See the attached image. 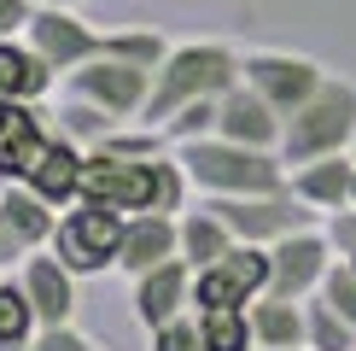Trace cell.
I'll list each match as a JSON object with an SVG mask.
<instances>
[{
    "instance_id": "cell-1",
    "label": "cell",
    "mask_w": 356,
    "mask_h": 351,
    "mask_svg": "<svg viewBox=\"0 0 356 351\" xmlns=\"http://www.w3.org/2000/svg\"><path fill=\"white\" fill-rule=\"evenodd\" d=\"M240 77H245V47H234V41H216V36L175 41L170 58L158 65V77H152V94H146L140 123H146V129H164L175 111L222 100Z\"/></svg>"
},
{
    "instance_id": "cell-2",
    "label": "cell",
    "mask_w": 356,
    "mask_h": 351,
    "mask_svg": "<svg viewBox=\"0 0 356 351\" xmlns=\"http://www.w3.org/2000/svg\"><path fill=\"white\" fill-rule=\"evenodd\" d=\"M175 158L187 164L199 199H228V194H275V187H292V164L269 146H245L228 135H193L175 141Z\"/></svg>"
},
{
    "instance_id": "cell-3",
    "label": "cell",
    "mask_w": 356,
    "mask_h": 351,
    "mask_svg": "<svg viewBox=\"0 0 356 351\" xmlns=\"http://www.w3.org/2000/svg\"><path fill=\"white\" fill-rule=\"evenodd\" d=\"M350 146H356V82L327 70V82H321L298 111H286L280 158H286V164H304V158L350 153Z\"/></svg>"
},
{
    "instance_id": "cell-4",
    "label": "cell",
    "mask_w": 356,
    "mask_h": 351,
    "mask_svg": "<svg viewBox=\"0 0 356 351\" xmlns=\"http://www.w3.org/2000/svg\"><path fill=\"white\" fill-rule=\"evenodd\" d=\"M123 228H129V211H111L99 199H76V205L58 211V228H53L47 246L76 275H106L123 258Z\"/></svg>"
},
{
    "instance_id": "cell-5",
    "label": "cell",
    "mask_w": 356,
    "mask_h": 351,
    "mask_svg": "<svg viewBox=\"0 0 356 351\" xmlns=\"http://www.w3.org/2000/svg\"><path fill=\"white\" fill-rule=\"evenodd\" d=\"M211 205L222 211V223L251 246H275V240H286V234H298L321 217L292 187H275V194H228V199H211Z\"/></svg>"
},
{
    "instance_id": "cell-6",
    "label": "cell",
    "mask_w": 356,
    "mask_h": 351,
    "mask_svg": "<svg viewBox=\"0 0 356 351\" xmlns=\"http://www.w3.org/2000/svg\"><path fill=\"white\" fill-rule=\"evenodd\" d=\"M65 94H76V100H88V106L123 117V123H140L146 94H152V70L99 53V58H88L82 70H70V77H65Z\"/></svg>"
},
{
    "instance_id": "cell-7",
    "label": "cell",
    "mask_w": 356,
    "mask_h": 351,
    "mask_svg": "<svg viewBox=\"0 0 356 351\" xmlns=\"http://www.w3.org/2000/svg\"><path fill=\"white\" fill-rule=\"evenodd\" d=\"M245 82L286 117L327 82V65L309 53H292V47H245Z\"/></svg>"
},
{
    "instance_id": "cell-8",
    "label": "cell",
    "mask_w": 356,
    "mask_h": 351,
    "mask_svg": "<svg viewBox=\"0 0 356 351\" xmlns=\"http://www.w3.org/2000/svg\"><path fill=\"white\" fill-rule=\"evenodd\" d=\"M269 246H251L240 240L234 252H222L216 263H204L199 281H193V311H216V304H251L269 292Z\"/></svg>"
},
{
    "instance_id": "cell-9",
    "label": "cell",
    "mask_w": 356,
    "mask_h": 351,
    "mask_svg": "<svg viewBox=\"0 0 356 351\" xmlns=\"http://www.w3.org/2000/svg\"><path fill=\"white\" fill-rule=\"evenodd\" d=\"M29 47H35L58 77H70V70H82L88 58L106 53V29L88 24L82 6H35V18H29Z\"/></svg>"
},
{
    "instance_id": "cell-10",
    "label": "cell",
    "mask_w": 356,
    "mask_h": 351,
    "mask_svg": "<svg viewBox=\"0 0 356 351\" xmlns=\"http://www.w3.org/2000/svg\"><path fill=\"white\" fill-rule=\"evenodd\" d=\"M269 263H275L269 292H280V299H316L321 281H327V270L339 263V252H333L327 228L309 223L298 234H286V240H275L269 246Z\"/></svg>"
},
{
    "instance_id": "cell-11",
    "label": "cell",
    "mask_w": 356,
    "mask_h": 351,
    "mask_svg": "<svg viewBox=\"0 0 356 351\" xmlns=\"http://www.w3.org/2000/svg\"><path fill=\"white\" fill-rule=\"evenodd\" d=\"M18 281H24V292H29V304H35L41 328H47V322H76V304H82L76 281H82V275L70 270L53 246H35V252L18 263Z\"/></svg>"
},
{
    "instance_id": "cell-12",
    "label": "cell",
    "mask_w": 356,
    "mask_h": 351,
    "mask_svg": "<svg viewBox=\"0 0 356 351\" xmlns=\"http://www.w3.org/2000/svg\"><path fill=\"white\" fill-rule=\"evenodd\" d=\"M193 281H199V270H193L187 258H170L158 263V270L135 275V287H129V311H135L140 328H158V322L193 311Z\"/></svg>"
},
{
    "instance_id": "cell-13",
    "label": "cell",
    "mask_w": 356,
    "mask_h": 351,
    "mask_svg": "<svg viewBox=\"0 0 356 351\" xmlns=\"http://www.w3.org/2000/svg\"><path fill=\"white\" fill-rule=\"evenodd\" d=\"M216 135L228 141H245V146H269V153H280V135H286V117H280L269 100L257 94L245 77L228 88V94L216 100Z\"/></svg>"
},
{
    "instance_id": "cell-14",
    "label": "cell",
    "mask_w": 356,
    "mask_h": 351,
    "mask_svg": "<svg viewBox=\"0 0 356 351\" xmlns=\"http://www.w3.org/2000/svg\"><path fill=\"white\" fill-rule=\"evenodd\" d=\"M82 170H88V146H76L70 135H58V129H53V141L41 146L35 164L24 170V187H35L47 205L65 211V205L82 199Z\"/></svg>"
},
{
    "instance_id": "cell-15",
    "label": "cell",
    "mask_w": 356,
    "mask_h": 351,
    "mask_svg": "<svg viewBox=\"0 0 356 351\" xmlns=\"http://www.w3.org/2000/svg\"><path fill=\"white\" fill-rule=\"evenodd\" d=\"M181 258V217L170 211H135L123 228V258H117V270L135 281V275L158 270V263Z\"/></svg>"
},
{
    "instance_id": "cell-16",
    "label": "cell",
    "mask_w": 356,
    "mask_h": 351,
    "mask_svg": "<svg viewBox=\"0 0 356 351\" xmlns=\"http://www.w3.org/2000/svg\"><path fill=\"white\" fill-rule=\"evenodd\" d=\"M292 194L321 217L345 211L350 194H356V153H321V158L292 164Z\"/></svg>"
},
{
    "instance_id": "cell-17",
    "label": "cell",
    "mask_w": 356,
    "mask_h": 351,
    "mask_svg": "<svg viewBox=\"0 0 356 351\" xmlns=\"http://www.w3.org/2000/svg\"><path fill=\"white\" fill-rule=\"evenodd\" d=\"M65 82L58 70L29 47V36H6L0 41V100H24V106H41L53 88Z\"/></svg>"
},
{
    "instance_id": "cell-18",
    "label": "cell",
    "mask_w": 356,
    "mask_h": 351,
    "mask_svg": "<svg viewBox=\"0 0 356 351\" xmlns=\"http://www.w3.org/2000/svg\"><path fill=\"white\" fill-rule=\"evenodd\" d=\"M234 246H240V234L222 223V211H216L211 199H193L187 211H181V258L193 263V270L216 263L222 252H234Z\"/></svg>"
},
{
    "instance_id": "cell-19",
    "label": "cell",
    "mask_w": 356,
    "mask_h": 351,
    "mask_svg": "<svg viewBox=\"0 0 356 351\" xmlns=\"http://www.w3.org/2000/svg\"><path fill=\"white\" fill-rule=\"evenodd\" d=\"M251 328H257V345L309 351V340H304V299H280V292L251 299Z\"/></svg>"
},
{
    "instance_id": "cell-20",
    "label": "cell",
    "mask_w": 356,
    "mask_h": 351,
    "mask_svg": "<svg viewBox=\"0 0 356 351\" xmlns=\"http://www.w3.org/2000/svg\"><path fill=\"white\" fill-rule=\"evenodd\" d=\"M0 205H6L12 228L24 234V246H29V252L53 240V228H58V205H47V199L35 194V187H24V182H6V187H0Z\"/></svg>"
},
{
    "instance_id": "cell-21",
    "label": "cell",
    "mask_w": 356,
    "mask_h": 351,
    "mask_svg": "<svg viewBox=\"0 0 356 351\" xmlns=\"http://www.w3.org/2000/svg\"><path fill=\"white\" fill-rule=\"evenodd\" d=\"M35 334H41V316H35V304H29L18 270H6L0 275V351H29Z\"/></svg>"
},
{
    "instance_id": "cell-22",
    "label": "cell",
    "mask_w": 356,
    "mask_h": 351,
    "mask_svg": "<svg viewBox=\"0 0 356 351\" xmlns=\"http://www.w3.org/2000/svg\"><path fill=\"white\" fill-rule=\"evenodd\" d=\"M204 351H257V328H251V304H216L199 311Z\"/></svg>"
},
{
    "instance_id": "cell-23",
    "label": "cell",
    "mask_w": 356,
    "mask_h": 351,
    "mask_svg": "<svg viewBox=\"0 0 356 351\" xmlns=\"http://www.w3.org/2000/svg\"><path fill=\"white\" fill-rule=\"evenodd\" d=\"M175 41L164 36V29H152V24H123V29H106V53L111 58H129V65H140V70H152L158 77V65L170 58Z\"/></svg>"
},
{
    "instance_id": "cell-24",
    "label": "cell",
    "mask_w": 356,
    "mask_h": 351,
    "mask_svg": "<svg viewBox=\"0 0 356 351\" xmlns=\"http://www.w3.org/2000/svg\"><path fill=\"white\" fill-rule=\"evenodd\" d=\"M53 129H58V135H70L76 146H99L106 135H117V129H123V117H111V111L88 106V100H76V94H65V106H58V117H53Z\"/></svg>"
},
{
    "instance_id": "cell-25",
    "label": "cell",
    "mask_w": 356,
    "mask_h": 351,
    "mask_svg": "<svg viewBox=\"0 0 356 351\" xmlns=\"http://www.w3.org/2000/svg\"><path fill=\"white\" fill-rule=\"evenodd\" d=\"M304 340L309 351H356V328L316 292V299H304Z\"/></svg>"
},
{
    "instance_id": "cell-26",
    "label": "cell",
    "mask_w": 356,
    "mask_h": 351,
    "mask_svg": "<svg viewBox=\"0 0 356 351\" xmlns=\"http://www.w3.org/2000/svg\"><path fill=\"white\" fill-rule=\"evenodd\" d=\"M146 351H204V334H199V311H181L158 328H146Z\"/></svg>"
},
{
    "instance_id": "cell-27",
    "label": "cell",
    "mask_w": 356,
    "mask_h": 351,
    "mask_svg": "<svg viewBox=\"0 0 356 351\" xmlns=\"http://www.w3.org/2000/svg\"><path fill=\"white\" fill-rule=\"evenodd\" d=\"M321 299H327L333 311H339V316H345L350 328H356V270H350L345 258H339L333 270H327V281H321Z\"/></svg>"
},
{
    "instance_id": "cell-28",
    "label": "cell",
    "mask_w": 356,
    "mask_h": 351,
    "mask_svg": "<svg viewBox=\"0 0 356 351\" xmlns=\"http://www.w3.org/2000/svg\"><path fill=\"white\" fill-rule=\"evenodd\" d=\"M29 351H106V345H99L94 334H82L76 322H47V328L35 334V345H29Z\"/></svg>"
},
{
    "instance_id": "cell-29",
    "label": "cell",
    "mask_w": 356,
    "mask_h": 351,
    "mask_svg": "<svg viewBox=\"0 0 356 351\" xmlns=\"http://www.w3.org/2000/svg\"><path fill=\"white\" fill-rule=\"evenodd\" d=\"M321 228H327V240H333V252H339V258H356V205L333 211Z\"/></svg>"
},
{
    "instance_id": "cell-30",
    "label": "cell",
    "mask_w": 356,
    "mask_h": 351,
    "mask_svg": "<svg viewBox=\"0 0 356 351\" xmlns=\"http://www.w3.org/2000/svg\"><path fill=\"white\" fill-rule=\"evenodd\" d=\"M24 258H29V246H24V234L12 228V217H6V205H0V275H6V270H18Z\"/></svg>"
},
{
    "instance_id": "cell-31",
    "label": "cell",
    "mask_w": 356,
    "mask_h": 351,
    "mask_svg": "<svg viewBox=\"0 0 356 351\" xmlns=\"http://www.w3.org/2000/svg\"><path fill=\"white\" fill-rule=\"evenodd\" d=\"M35 6H41V0H0V41H6V36H24L29 18H35Z\"/></svg>"
},
{
    "instance_id": "cell-32",
    "label": "cell",
    "mask_w": 356,
    "mask_h": 351,
    "mask_svg": "<svg viewBox=\"0 0 356 351\" xmlns=\"http://www.w3.org/2000/svg\"><path fill=\"white\" fill-rule=\"evenodd\" d=\"M41 6H88V0H41Z\"/></svg>"
},
{
    "instance_id": "cell-33",
    "label": "cell",
    "mask_w": 356,
    "mask_h": 351,
    "mask_svg": "<svg viewBox=\"0 0 356 351\" xmlns=\"http://www.w3.org/2000/svg\"><path fill=\"white\" fill-rule=\"evenodd\" d=\"M6 182H12V170H6V158H0V187H6Z\"/></svg>"
},
{
    "instance_id": "cell-34",
    "label": "cell",
    "mask_w": 356,
    "mask_h": 351,
    "mask_svg": "<svg viewBox=\"0 0 356 351\" xmlns=\"http://www.w3.org/2000/svg\"><path fill=\"white\" fill-rule=\"evenodd\" d=\"M257 351H280V345H257Z\"/></svg>"
},
{
    "instance_id": "cell-35",
    "label": "cell",
    "mask_w": 356,
    "mask_h": 351,
    "mask_svg": "<svg viewBox=\"0 0 356 351\" xmlns=\"http://www.w3.org/2000/svg\"><path fill=\"white\" fill-rule=\"evenodd\" d=\"M345 263H350V270H356V258H345Z\"/></svg>"
},
{
    "instance_id": "cell-36",
    "label": "cell",
    "mask_w": 356,
    "mask_h": 351,
    "mask_svg": "<svg viewBox=\"0 0 356 351\" xmlns=\"http://www.w3.org/2000/svg\"><path fill=\"white\" fill-rule=\"evenodd\" d=\"M350 205H356V194H350Z\"/></svg>"
},
{
    "instance_id": "cell-37",
    "label": "cell",
    "mask_w": 356,
    "mask_h": 351,
    "mask_svg": "<svg viewBox=\"0 0 356 351\" xmlns=\"http://www.w3.org/2000/svg\"><path fill=\"white\" fill-rule=\"evenodd\" d=\"M350 153H356V146H350Z\"/></svg>"
}]
</instances>
